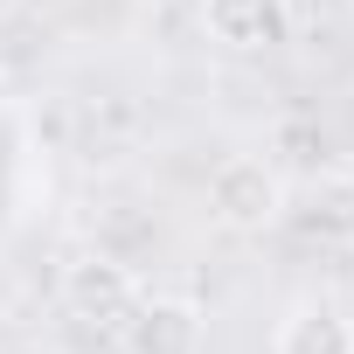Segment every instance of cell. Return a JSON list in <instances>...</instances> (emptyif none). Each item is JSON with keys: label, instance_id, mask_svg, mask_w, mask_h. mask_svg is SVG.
<instances>
[{"label": "cell", "instance_id": "cell-2", "mask_svg": "<svg viewBox=\"0 0 354 354\" xmlns=\"http://www.w3.org/2000/svg\"><path fill=\"white\" fill-rule=\"evenodd\" d=\"M63 292H70V306H77L84 319H104V326H125V313L139 306V278H132V264H125V257H111V250H97V257L70 264Z\"/></svg>", "mask_w": 354, "mask_h": 354}, {"label": "cell", "instance_id": "cell-5", "mask_svg": "<svg viewBox=\"0 0 354 354\" xmlns=\"http://www.w3.org/2000/svg\"><path fill=\"white\" fill-rule=\"evenodd\" d=\"M271 354H354V326H347V313L340 306H292L285 319H278V340H271Z\"/></svg>", "mask_w": 354, "mask_h": 354}, {"label": "cell", "instance_id": "cell-1", "mask_svg": "<svg viewBox=\"0 0 354 354\" xmlns=\"http://www.w3.org/2000/svg\"><path fill=\"white\" fill-rule=\"evenodd\" d=\"M209 216L230 230V236H264L285 223V174L257 153H230L216 174H209Z\"/></svg>", "mask_w": 354, "mask_h": 354}, {"label": "cell", "instance_id": "cell-3", "mask_svg": "<svg viewBox=\"0 0 354 354\" xmlns=\"http://www.w3.org/2000/svg\"><path fill=\"white\" fill-rule=\"evenodd\" d=\"M202 313L188 299H139L125 313V354H195Z\"/></svg>", "mask_w": 354, "mask_h": 354}, {"label": "cell", "instance_id": "cell-6", "mask_svg": "<svg viewBox=\"0 0 354 354\" xmlns=\"http://www.w3.org/2000/svg\"><path fill=\"white\" fill-rule=\"evenodd\" d=\"M0 15H15V0H0Z\"/></svg>", "mask_w": 354, "mask_h": 354}, {"label": "cell", "instance_id": "cell-4", "mask_svg": "<svg viewBox=\"0 0 354 354\" xmlns=\"http://www.w3.org/2000/svg\"><path fill=\"white\" fill-rule=\"evenodd\" d=\"M202 21L230 49H278L292 35V0H202Z\"/></svg>", "mask_w": 354, "mask_h": 354}]
</instances>
